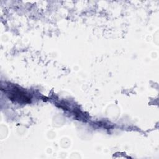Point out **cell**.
Instances as JSON below:
<instances>
[{
  "label": "cell",
  "mask_w": 159,
  "mask_h": 159,
  "mask_svg": "<svg viewBox=\"0 0 159 159\" xmlns=\"http://www.w3.org/2000/svg\"><path fill=\"white\" fill-rule=\"evenodd\" d=\"M9 97L11 100L17 101L19 102H29L30 101V98L24 92L16 88L12 89L9 93Z\"/></svg>",
  "instance_id": "obj_1"
}]
</instances>
